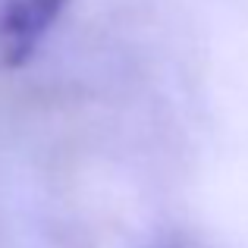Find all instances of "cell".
<instances>
[{
  "instance_id": "obj_1",
  "label": "cell",
  "mask_w": 248,
  "mask_h": 248,
  "mask_svg": "<svg viewBox=\"0 0 248 248\" xmlns=\"http://www.w3.org/2000/svg\"><path fill=\"white\" fill-rule=\"evenodd\" d=\"M66 0H0V63L19 66L31 57Z\"/></svg>"
}]
</instances>
